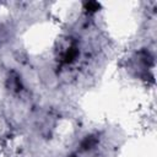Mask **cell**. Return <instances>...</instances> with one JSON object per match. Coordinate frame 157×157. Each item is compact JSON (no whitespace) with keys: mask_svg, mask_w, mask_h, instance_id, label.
Instances as JSON below:
<instances>
[{"mask_svg":"<svg viewBox=\"0 0 157 157\" xmlns=\"http://www.w3.org/2000/svg\"><path fill=\"white\" fill-rule=\"evenodd\" d=\"M78 54H80V50H78V47L76 45V44H71L66 50H65V53L63 54V64H71V63H74L75 60H76V58L78 56Z\"/></svg>","mask_w":157,"mask_h":157,"instance_id":"1","label":"cell"},{"mask_svg":"<svg viewBox=\"0 0 157 157\" xmlns=\"http://www.w3.org/2000/svg\"><path fill=\"white\" fill-rule=\"evenodd\" d=\"M98 144V137L96 135H87L80 144V148L82 151H90L92 148H94Z\"/></svg>","mask_w":157,"mask_h":157,"instance_id":"2","label":"cell"},{"mask_svg":"<svg viewBox=\"0 0 157 157\" xmlns=\"http://www.w3.org/2000/svg\"><path fill=\"white\" fill-rule=\"evenodd\" d=\"M101 5L97 2V1H88L85 4V10H87L88 13H93V12H97L99 10Z\"/></svg>","mask_w":157,"mask_h":157,"instance_id":"3","label":"cell"},{"mask_svg":"<svg viewBox=\"0 0 157 157\" xmlns=\"http://www.w3.org/2000/svg\"><path fill=\"white\" fill-rule=\"evenodd\" d=\"M70 157H76V156H74V155H72V156H70Z\"/></svg>","mask_w":157,"mask_h":157,"instance_id":"4","label":"cell"}]
</instances>
